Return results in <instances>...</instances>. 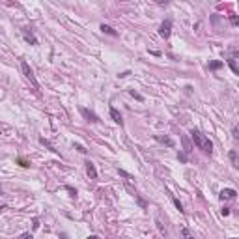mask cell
<instances>
[{
	"instance_id": "6da1fadb",
	"label": "cell",
	"mask_w": 239,
	"mask_h": 239,
	"mask_svg": "<svg viewBox=\"0 0 239 239\" xmlns=\"http://www.w3.org/2000/svg\"><path fill=\"white\" fill-rule=\"evenodd\" d=\"M191 138L194 140V144H196V148L198 150H202L204 153H207V155H211L213 153V142L202 133V131H198V129H193L191 131Z\"/></svg>"
},
{
	"instance_id": "7a4b0ae2",
	"label": "cell",
	"mask_w": 239,
	"mask_h": 239,
	"mask_svg": "<svg viewBox=\"0 0 239 239\" xmlns=\"http://www.w3.org/2000/svg\"><path fill=\"white\" fill-rule=\"evenodd\" d=\"M21 69H23V75L32 82V86H34L36 90H40V82L36 80V75H34V71H32V67L28 66V62H26V60H21Z\"/></svg>"
},
{
	"instance_id": "3957f363",
	"label": "cell",
	"mask_w": 239,
	"mask_h": 239,
	"mask_svg": "<svg viewBox=\"0 0 239 239\" xmlns=\"http://www.w3.org/2000/svg\"><path fill=\"white\" fill-rule=\"evenodd\" d=\"M170 34H172V19H164L159 26V36L164 38V40H168Z\"/></svg>"
},
{
	"instance_id": "277c9868",
	"label": "cell",
	"mask_w": 239,
	"mask_h": 239,
	"mask_svg": "<svg viewBox=\"0 0 239 239\" xmlns=\"http://www.w3.org/2000/svg\"><path fill=\"white\" fill-rule=\"evenodd\" d=\"M80 114H82V118L84 120H88V121H92V123H99L101 120H99V116L93 112V110H90V109H80Z\"/></svg>"
},
{
	"instance_id": "5b68a950",
	"label": "cell",
	"mask_w": 239,
	"mask_h": 239,
	"mask_svg": "<svg viewBox=\"0 0 239 239\" xmlns=\"http://www.w3.org/2000/svg\"><path fill=\"white\" fill-rule=\"evenodd\" d=\"M23 38H24L26 43H30V45H38V38L34 36L32 28H23Z\"/></svg>"
},
{
	"instance_id": "8992f818",
	"label": "cell",
	"mask_w": 239,
	"mask_h": 239,
	"mask_svg": "<svg viewBox=\"0 0 239 239\" xmlns=\"http://www.w3.org/2000/svg\"><path fill=\"white\" fill-rule=\"evenodd\" d=\"M219 196H220V200H236L237 191H236V189H222Z\"/></svg>"
},
{
	"instance_id": "52a82bcc",
	"label": "cell",
	"mask_w": 239,
	"mask_h": 239,
	"mask_svg": "<svg viewBox=\"0 0 239 239\" xmlns=\"http://www.w3.org/2000/svg\"><path fill=\"white\" fill-rule=\"evenodd\" d=\"M86 174L90 176V179H97V168L92 161H86Z\"/></svg>"
},
{
	"instance_id": "ba28073f",
	"label": "cell",
	"mask_w": 239,
	"mask_h": 239,
	"mask_svg": "<svg viewBox=\"0 0 239 239\" xmlns=\"http://www.w3.org/2000/svg\"><path fill=\"white\" fill-rule=\"evenodd\" d=\"M110 118L114 120V123H118V125H123V118H121L120 110H118V109H114V107H110Z\"/></svg>"
},
{
	"instance_id": "9c48e42d",
	"label": "cell",
	"mask_w": 239,
	"mask_h": 239,
	"mask_svg": "<svg viewBox=\"0 0 239 239\" xmlns=\"http://www.w3.org/2000/svg\"><path fill=\"white\" fill-rule=\"evenodd\" d=\"M155 140L161 142V144H166L168 148H174V140L170 136H162V135H155Z\"/></svg>"
},
{
	"instance_id": "30bf717a",
	"label": "cell",
	"mask_w": 239,
	"mask_h": 239,
	"mask_svg": "<svg viewBox=\"0 0 239 239\" xmlns=\"http://www.w3.org/2000/svg\"><path fill=\"white\" fill-rule=\"evenodd\" d=\"M101 32H105V34H109V36H118V32L112 28V26H109V24H101Z\"/></svg>"
},
{
	"instance_id": "8fae6325",
	"label": "cell",
	"mask_w": 239,
	"mask_h": 239,
	"mask_svg": "<svg viewBox=\"0 0 239 239\" xmlns=\"http://www.w3.org/2000/svg\"><path fill=\"white\" fill-rule=\"evenodd\" d=\"M226 62H228V66H230V69H232V71H234L236 75H239V67H237V64H236V58H234V56H230V58H228Z\"/></svg>"
},
{
	"instance_id": "7c38bea8",
	"label": "cell",
	"mask_w": 239,
	"mask_h": 239,
	"mask_svg": "<svg viewBox=\"0 0 239 239\" xmlns=\"http://www.w3.org/2000/svg\"><path fill=\"white\" fill-rule=\"evenodd\" d=\"M230 162H232V166H234V168H237V166H239L237 151H236V150H230Z\"/></svg>"
},
{
	"instance_id": "4fadbf2b",
	"label": "cell",
	"mask_w": 239,
	"mask_h": 239,
	"mask_svg": "<svg viewBox=\"0 0 239 239\" xmlns=\"http://www.w3.org/2000/svg\"><path fill=\"white\" fill-rule=\"evenodd\" d=\"M224 66V62H220V60H215V62H209V69L211 71H217V69H220Z\"/></svg>"
},
{
	"instance_id": "5bb4252c",
	"label": "cell",
	"mask_w": 239,
	"mask_h": 239,
	"mask_svg": "<svg viewBox=\"0 0 239 239\" xmlns=\"http://www.w3.org/2000/svg\"><path fill=\"white\" fill-rule=\"evenodd\" d=\"M40 142H41V144H43V146H47V148H49L50 151H54V153H58V150H56V148H54V146H52V144H50V142L47 140V138H43V136H41V138H40Z\"/></svg>"
},
{
	"instance_id": "9a60e30c",
	"label": "cell",
	"mask_w": 239,
	"mask_h": 239,
	"mask_svg": "<svg viewBox=\"0 0 239 239\" xmlns=\"http://www.w3.org/2000/svg\"><path fill=\"white\" fill-rule=\"evenodd\" d=\"M172 200H174V205H176V207L179 209V213H185V209H183V205H181V202H179V200H178V198H172Z\"/></svg>"
},
{
	"instance_id": "2e32d148",
	"label": "cell",
	"mask_w": 239,
	"mask_h": 239,
	"mask_svg": "<svg viewBox=\"0 0 239 239\" xmlns=\"http://www.w3.org/2000/svg\"><path fill=\"white\" fill-rule=\"evenodd\" d=\"M73 148H75V150H77L79 153H86V151H88V150H86V148H84L82 144H73Z\"/></svg>"
},
{
	"instance_id": "e0dca14e",
	"label": "cell",
	"mask_w": 239,
	"mask_h": 239,
	"mask_svg": "<svg viewBox=\"0 0 239 239\" xmlns=\"http://www.w3.org/2000/svg\"><path fill=\"white\" fill-rule=\"evenodd\" d=\"M129 93H131V95H133V97H135V99H136V101H144V97H142V95H140V93H138V92H135V90H131V92H129Z\"/></svg>"
},
{
	"instance_id": "ac0fdd59",
	"label": "cell",
	"mask_w": 239,
	"mask_h": 239,
	"mask_svg": "<svg viewBox=\"0 0 239 239\" xmlns=\"http://www.w3.org/2000/svg\"><path fill=\"white\" fill-rule=\"evenodd\" d=\"M178 159L181 161V162H187V155L185 153H178Z\"/></svg>"
},
{
	"instance_id": "d6986e66",
	"label": "cell",
	"mask_w": 239,
	"mask_h": 239,
	"mask_svg": "<svg viewBox=\"0 0 239 239\" xmlns=\"http://www.w3.org/2000/svg\"><path fill=\"white\" fill-rule=\"evenodd\" d=\"M220 213H222V217H228V215H230V207H224V209H220Z\"/></svg>"
},
{
	"instance_id": "ffe728a7",
	"label": "cell",
	"mask_w": 239,
	"mask_h": 239,
	"mask_svg": "<svg viewBox=\"0 0 239 239\" xmlns=\"http://www.w3.org/2000/svg\"><path fill=\"white\" fill-rule=\"evenodd\" d=\"M66 189L71 193V196H73V198H77V191H75V189H71V187H66Z\"/></svg>"
},
{
	"instance_id": "44dd1931",
	"label": "cell",
	"mask_w": 239,
	"mask_h": 239,
	"mask_svg": "<svg viewBox=\"0 0 239 239\" xmlns=\"http://www.w3.org/2000/svg\"><path fill=\"white\" fill-rule=\"evenodd\" d=\"M19 164H21V166H24V168H28V166H30V164H28L24 159H19Z\"/></svg>"
},
{
	"instance_id": "7402d4cb",
	"label": "cell",
	"mask_w": 239,
	"mask_h": 239,
	"mask_svg": "<svg viewBox=\"0 0 239 239\" xmlns=\"http://www.w3.org/2000/svg\"><path fill=\"white\" fill-rule=\"evenodd\" d=\"M181 234H183V236H185V237H191V232H189V230H187V228H183V230H181Z\"/></svg>"
},
{
	"instance_id": "603a6c76",
	"label": "cell",
	"mask_w": 239,
	"mask_h": 239,
	"mask_svg": "<svg viewBox=\"0 0 239 239\" xmlns=\"http://www.w3.org/2000/svg\"><path fill=\"white\" fill-rule=\"evenodd\" d=\"M120 174H121V176H123V178H127V179H131V176H129V174H127V172H123V170H118Z\"/></svg>"
},
{
	"instance_id": "cb8c5ba5",
	"label": "cell",
	"mask_w": 239,
	"mask_h": 239,
	"mask_svg": "<svg viewBox=\"0 0 239 239\" xmlns=\"http://www.w3.org/2000/svg\"><path fill=\"white\" fill-rule=\"evenodd\" d=\"M40 228V220L38 219H34V230H38Z\"/></svg>"
},
{
	"instance_id": "d4e9b609",
	"label": "cell",
	"mask_w": 239,
	"mask_h": 239,
	"mask_svg": "<svg viewBox=\"0 0 239 239\" xmlns=\"http://www.w3.org/2000/svg\"><path fill=\"white\" fill-rule=\"evenodd\" d=\"M230 23H232V24H237V23H239L237 17H230Z\"/></svg>"
},
{
	"instance_id": "484cf974",
	"label": "cell",
	"mask_w": 239,
	"mask_h": 239,
	"mask_svg": "<svg viewBox=\"0 0 239 239\" xmlns=\"http://www.w3.org/2000/svg\"><path fill=\"white\" fill-rule=\"evenodd\" d=\"M232 135H234V138H237L239 135H237V127H234V129H232Z\"/></svg>"
},
{
	"instance_id": "4316f807",
	"label": "cell",
	"mask_w": 239,
	"mask_h": 239,
	"mask_svg": "<svg viewBox=\"0 0 239 239\" xmlns=\"http://www.w3.org/2000/svg\"><path fill=\"white\" fill-rule=\"evenodd\" d=\"M127 75H129V71H123V73H120L118 77H120V79H123V77H127Z\"/></svg>"
},
{
	"instance_id": "83f0119b",
	"label": "cell",
	"mask_w": 239,
	"mask_h": 239,
	"mask_svg": "<svg viewBox=\"0 0 239 239\" xmlns=\"http://www.w3.org/2000/svg\"><path fill=\"white\" fill-rule=\"evenodd\" d=\"M155 2H157V4H159V6H164V4H166V2H168V0H155Z\"/></svg>"
},
{
	"instance_id": "f1b7e54d",
	"label": "cell",
	"mask_w": 239,
	"mask_h": 239,
	"mask_svg": "<svg viewBox=\"0 0 239 239\" xmlns=\"http://www.w3.org/2000/svg\"><path fill=\"white\" fill-rule=\"evenodd\" d=\"M4 209H6V205H0V213H2V211H4Z\"/></svg>"
}]
</instances>
